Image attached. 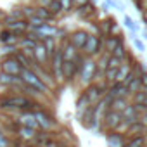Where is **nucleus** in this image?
<instances>
[{"label": "nucleus", "instance_id": "obj_1", "mask_svg": "<svg viewBox=\"0 0 147 147\" xmlns=\"http://www.w3.org/2000/svg\"><path fill=\"white\" fill-rule=\"evenodd\" d=\"M40 107H43V104L40 100H35L24 94H19V92L0 94V111L4 114L18 113V111H35Z\"/></svg>", "mask_w": 147, "mask_h": 147}, {"label": "nucleus", "instance_id": "obj_2", "mask_svg": "<svg viewBox=\"0 0 147 147\" xmlns=\"http://www.w3.org/2000/svg\"><path fill=\"white\" fill-rule=\"evenodd\" d=\"M33 114H35V119H36V123H38L40 131L55 133V131L59 130V121L55 119V116H54L49 109L40 107V109H35Z\"/></svg>", "mask_w": 147, "mask_h": 147}, {"label": "nucleus", "instance_id": "obj_3", "mask_svg": "<svg viewBox=\"0 0 147 147\" xmlns=\"http://www.w3.org/2000/svg\"><path fill=\"white\" fill-rule=\"evenodd\" d=\"M85 57H92V59H97L102 52H104V36L99 33H88L87 36V42L83 45V49L80 50Z\"/></svg>", "mask_w": 147, "mask_h": 147}, {"label": "nucleus", "instance_id": "obj_4", "mask_svg": "<svg viewBox=\"0 0 147 147\" xmlns=\"http://www.w3.org/2000/svg\"><path fill=\"white\" fill-rule=\"evenodd\" d=\"M19 78L23 80V83H26L28 87H31L33 90H36V92H40L42 95H47V94H50V88L36 76V73L33 71V69H30V67H23V71H21V75H19Z\"/></svg>", "mask_w": 147, "mask_h": 147}, {"label": "nucleus", "instance_id": "obj_5", "mask_svg": "<svg viewBox=\"0 0 147 147\" xmlns=\"http://www.w3.org/2000/svg\"><path fill=\"white\" fill-rule=\"evenodd\" d=\"M83 54L80 52L73 61H64L62 62V78H64V83H71L78 76V71L82 67V62H83Z\"/></svg>", "mask_w": 147, "mask_h": 147}, {"label": "nucleus", "instance_id": "obj_6", "mask_svg": "<svg viewBox=\"0 0 147 147\" xmlns=\"http://www.w3.org/2000/svg\"><path fill=\"white\" fill-rule=\"evenodd\" d=\"M95 59L92 57H83V62H82V67L78 71V78H80V83L82 85H90L94 83V76H95Z\"/></svg>", "mask_w": 147, "mask_h": 147}, {"label": "nucleus", "instance_id": "obj_7", "mask_svg": "<svg viewBox=\"0 0 147 147\" xmlns=\"http://www.w3.org/2000/svg\"><path fill=\"white\" fill-rule=\"evenodd\" d=\"M62 62H64V59H62L61 49L57 47V50H55L54 55L50 57V64H49V69H50V73H52V76H54L57 87L64 83V78H62Z\"/></svg>", "mask_w": 147, "mask_h": 147}, {"label": "nucleus", "instance_id": "obj_8", "mask_svg": "<svg viewBox=\"0 0 147 147\" xmlns=\"http://www.w3.org/2000/svg\"><path fill=\"white\" fill-rule=\"evenodd\" d=\"M21 71H23V66L14 59V55L2 57V61H0V73H5V75H11V76H19Z\"/></svg>", "mask_w": 147, "mask_h": 147}, {"label": "nucleus", "instance_id": "obj_9", "mask_svg": "<svg viewBox=\"0 0 147 147\" xmlns=\"http://www.w3.org/2000/svg\"><path fill=\"white\" fill-rule=\"evenodd\" d=\"M119 123H121V114L109 109V111L106 113L104 119H102V130L107 131V133H109V131H116V128H118Z\"/></svg>", "mask_w": 147, "mask_h": 147}, {"label": "nucleus", "instance_id": "obj_10", "mask_svg": "<svg viewBox=\"0 0 147 147\" xmlns=\"http://www.w3.org/2000/svg\"><path fill=\"white\" fill-rule=\"evenodd\" d=\"M87 36H88V31H85V30H75L73 33L67 35V42L75 47L76 50H82L83 45H85V42H87Z\"/></svg>", "mask_w": 147, "mask_h": 147}, {"label": "nucleus", "instance_id": "obj_11", "mask_svg": "<svg viewBox=\"0 0 147 147\" xmlns=\"http://www.w3.org/2000/svg\"><path fill=\"white\" fill-rule=\"evenodd\" d=\"M31 57H33V61H35L38 66L49 67V64H50V57H49V54H47L45 47L42 45V42H40V43L35 47V50L31 52Z\"/></svg>", "mask_w": 147, "mask_h": 147}, {"label": "nucleus", "instance_id": "obj_12", "mask_svg": "<svg viewBox=\"0 0 147 147\" xmlns=\"http://www.w3.org/2000/svg\"><path fill=\"white\" fill-rule=\"evenodd\" d=\"M36 133H38V131L33 130V128L18 125V128H16V140H18V142H24V144H31L33 138L36 137Z\"/></svg>", "mask_w": 147, "mask_h": 147}, {"label": "nucleus", "instance_id": "obj_13", "mask_svg": "<svg viewBox=\"0 0 147 147\" xmlns=\"http://www.w3.org/2000/svg\"><path fill=\"white\" fill-rule=\"evenodd\" d=\"M5 28H7V30H11V31H14V33L21 38V36H24V35H26V31H28V23H26V19L5 21Z\"/></svg>", "mask_w": 147, "mask_h": 147}, {"label": "nucleus", "instance_id": "obj_14", "mask_svg": "<svg viewBox=\"0 0 147 147\" xmlns=\"http://www.w3.org/2000/svg\"><path fill=\"white\" fill-rule=\"evenodd\" d=\"M126 144V137L116 131H109L106 133V147H125Z\"/></svg>", "mask_w": 147, "mask_h": 147}, {"label": "nucleus", "instance_id": "obj_15", "mask_svg": "<svg viewBox=\"0 0 147 147\" xmlns=\"http://www.w3.org/2000/svg\"><path fill=\"white\" fill-rule=\"evenodd\" d=\"M59 49H61V54H62V59H64V61H73V59L80 54V50H76L75 47H73V45L67 42V38L59 45Z\"/></svg>", "mask_w": 147, "mask_h": 147}, {"label": "nucleus", "instance_id": "obj_16", "mask_svg": "<svg viewBox=\"0 0 147 147\" xmlns=\"http://www.w3.org/2000/svg\"><path fill=\"white\" fill-rule=\"evenodd\" d=\"M111 55H113V57H116V59H119L121 62H125V61L130 57V50H128V47L125 45L123 38H119V42L116 43V47H114V50L111 52Z\"/></svg>", "mask_w": 147, "mask_h": 147}, {"label": "nucleus", "instance_id": "obj_17", "mask_svg": "<svg viewBox=\"0 0 147 147\" xmlns=\"http://www.w3.org/2000/svg\"><path fill=\"white\" fill-rule=\"evenodd\" d=\"M38 43H40V42H36L35 38L24 35V36H21V38L18 40V49H19V50H24V52H33Z\"/></svg>", "mask_w": 147, "mask_h": 147}, {"label": "nucleus", "instance_id": "obj_18", "mask_svg": "<svg viewBox=\"0 0 147 147\" xmlns=\"http://www.w3.org/2000/svg\"><path fill=\"white\" fill-rule=\"evenodd\" d=\"M107 94H109L113 99H118V97H128V94H126V85H125V83H119V82L111 83Z\"/></svg>", "mask_w": 147, "mask_h": 147}, {"label": "nucleus", "instance_id": "obj_19", "mask_svg": "<svg viewBox=\"0 0 147 147\" xmlns=\"http://www.w3.org/2000/svg\"><path fill=\"white\" fill-rule=\"evenodd\" d=\"M18 40H19V36L7 28L0 31V43L2 45H18Z\"/></svg>", "mask_w": 147, "mask_h": 147}, {"label": "nucleus", "instance_id": "obj_20", "mask_svg": "<svg viewBox=\"0 0 147 147\" xmlns=\"http://www.w3.org/2000/svg\"><path fill=\"white\" fill-rule=\"evenodd\" d=\"M123 24H125V28H126L130 33H133V35H138V31H140V28H142V26H140L130 14H126V12L123 14Z\"/></svg>", "mask_w": 147, "mask_h": 147}, {"label": "nucleus", "instance_id": "obj_21", "mask_svg": "<svg viewBox=\"0 0 147 147\" xmlns=\"http://www.w3.org/2000/svg\"><path fill=\"white\" fill-rule=\"evenodd\" d=\"M18 82H19V76H11V75H5V73H0V87L14 90Z\"/></svg>", "mask_w": 147, "mask_h": 147}, {"label": "nucleus", "instance_id": "obj_22", "mask_svg": "<svg viewBox=\"0 0 147 147\" xmlns=\"http://www.w3.org/2000/svg\"><path fill=\"white\" fill-rule=\"evenodd\" d=\"M130 104V99L128 97H118V99H113V102H111V111H116V113H123L125 109H126V106Z\"/></svg>", "mask_w": 147, "mask_h": 147}, {"label": "nucleus", "instance_id": "obj_23", "mask_svg": "<svg viewBox=\"0 0 147 147\" xmlns=\"http://www.w3.org/2000/svg\"><path fill=\"white\" fill-rule=\"evenodd\" d=\"M142 90V83H140V78L135 75L128 83H126V94H128V99L133 95V94H137V92H140Z\"/></svg>", "mask_w": 147, "mask_h": 147}, {"label": "nucleus", "instance_id": "obj_24", "mask_svg": "<svg viewBox=\"0 0 147 147\" xmlns=\"http://www.w3.org/2000/svg\"><path fill=\"white\" fill-rule=\"evenodd\" d=\"M35 14H36L40 19H43L45 23L54 24V19H55V18L49 12V9H47V7H40V5H38V7H35Z\"/></svg>", "mask_w": 147, "mask_h": 147}, {"label": "nucleus", "instance_id": "obj_25", "mask_svg": "<svg viewBox=\"0 0 147 147\" xmlns=\"http://www.w3.org/2000/svg\"><path fill=\"white\" fill-rule=\"evenodd\" d=\"M125 147H147L145 145V137L144 135H135V137H126Z\"/></svg>", "mask_w": 147, "mask_h": 147}, {"label": "nucleus", "instance_id": "obj_26", "mask_svg": "<svg viewBox=\"0 0 147 147\" xmlns=\"http://www.w3.org/2000/svg\"><path fill=\"white\" fill-rule=\"evenodd\" d=\"M42 45L45 47V50H47L49 57H52V55H54V52H55V50H57V47H59L57 38H43V40H42Z\"/></svg>", "mask_w": 147, "mask_h": 147}, {"label": "nucleus", "instance_id": "obj_27", "mask_svg": "<svg viewBox=\"0 0 147 147\" xmlns=\"http://www.w3.org/2000/svg\"><path fill=\"white\" fill-rule=\"evenodd\" d=\"M145 130H147V128H145V126H144V125H142V123H140L138 119H137V121H135V123H133V125H131V126L128 128V131H126V137L144 135V133H145Z\"/></svg>", "mask_w": 147, "mask_h": 147}, {"label": "nucleus", "instance_id": "obj_28", "mask_svg": "<svg viewBox=\"0 0 147 147\" xmlns=\"http://www.w3.org/2000/svg\"><path fill=\"white\" fill-rule=\"evenodd\" d=\"M76 14L82 16V18H87V16H90V14H95V5H94L92 2H87L85 5H80V7L76 9Z\"/></svg>", "mask_w": 147, "mask_h": 147}, {"label": "nucleus", "instance_id": "obj_29", "mask_svg": "<svg viewBox=\"0 0 147 147\" xmlns=\"http://www.w3.org/2000/svg\"><path fill=\"white\" fill-rule=\"evenodd\" d=\"M119 38H123V36H104V52L111 54L114 50L116 43L119 42Z\"/></svg>", "mask_w": 147, "mask_h": 147}, {"label": "nucleus", "instance_id": "obj_30", "mask_svg": "<svg viewBox=\"0 0 147 147\" xmlns=\"http://www.w3.org/2000/svg\"><path fill=\"white\" fill-rule=\"evenodd\" d=\"M130 40H131V43H133V47H135V50H137V52H140V54L147 52V45H145V42H144V40H140V38H138V35L130 33Z\"/></svg>", "mask_w": 147, "mask_h": 147}, {"label": "nucleus", "instance_id": "obj_31", "mask_svg": "<svg viewBox=\"0 0 147 147\" xmlns=\"http://www.w3.org/2000/svg\"><path fill=\"white\" fill-rule=\"evenodd\" d=\"M14 142H16V140H12V138L5 133V130L2 128V125H0V147H14Z\"/></svg>", "mask_w": 147, "mask_h": 147}, {"label": "nucleus", "instance_id": "obj_32", "mask_svg": "<svg viewBox=\"0 0 147 147\" xmlns=\"http://www.w3.org/2000/svg\"><path fill=\"white\" fill-rule=\"evenodd\" d=\"M26 23H28V26H30V28H38V26L45 24V21H43V19H40L36 14L28 16V18H26ZM47 24H49V23H47Z\"/></svg>", "mask_w": 147, "mask_h": 147}, {"label": "nucleus", "instance_id": "obj_33", "mask_svg": "<svg viewBox=\"0 0 147 147\" xmlns=\"http://www.w3.org/2000/svg\"><path fill=\"white\" fill-rule=\"evenodd\" d=\"M57 2L61 4L62 12H71V9L75 7V5H73V0H57Z\"/></svg>", "mask_w": 147, "mask_h": 147}, {"label": "nucleus", "instance_id": "obj_34", "mask_svg": "<svg viewBox=\"0 0 147 147\" xmlns=\"http://www.w3.org/2000/svg\"><path fill=\"white\" fill-rule=\"evenodd\" d=\"M138 78H140V83H142V88H144V87H147V69L140 73V75H138Z\"/></svg>", "mask_w": 147, "mask_h": 147}, {"label": "nucleus", "instance_id": "obj_35", "mask_svg": "<svg viewBox=\"0 0 147 147\" xmlns=\"http://www.w3.org/2000/svg\"><path fill=\"white\" fill-rule=\"evenodd\" d=\"M138 121H140V123H142V125L147 128V111H144V113L138 116Z\"/></svg>", "mask_w": 147, "mask_h": 147}, {"label": "nucleus", "instance_id": "obj_36", "mask_svg": "<svg viewBox=\"0 0 147 147\" xmlns=\"http://www.w3.org/2000/svg\"><path fill=\"white\" fill-rule=\"evenodd\" d=\"M52 2H54V0H38V5L40 7H49Z\"/></svg>", "mask_w": 147, "mask_h": 147}, {"label": "nucleus", "instance_id": "obj_37", "mask_svg": "<svg viewBox=\"0 0 147 147\" xmlns=\"http://www.w3.org/2000/svg\"><path fill=\"white\" fill-rule=\"evenodd\" d=\"M87 2H90V0H73V5H76V7H80V5H85Z\"/></svg>", "mask_w": 147, "mask_h": 147}, {"label": "nucleus", "instance_id": "obj_38", "mask_svg": "<svg viewBox=\"0 0 147 147\" xmlns=\"http://www.w3.org/2000/svg\"><path fill=\"white\" fill-rule=\"evenodd\" d=\"M140 40H144V42H147V30H144V28H140Z\"/></svg>", "mask_w": 147, "mask_h": 147}, {"label": "nucleus", "instance_id": "obj_39", "mask_svg": "<svg viewBox=\"0 0 147 147\" xmlns=\"http://www.w3.org/2000/svg\"><path fill=\"white\" fill-rule=\"evenodd\" d=\"M43 147H61V144H59V142L54 138L52 142H49V144H47V145H43Z\"/></svg>", "mask_w": 147, "mask_h": 147}, {"label": "nucleus", "instance_id": "obj_40", "mask_svg": "<svg viewBox=\"0 0 147 147\" xmlns=\"http://www.w3.org/2000/svg\"><path fill=\"white\" fill-rule=\"evenodd\" d=\"M14 147H33V145H31V144H24V142H18V140H16V142H14Z\"/></svg>", "mask_w": 147, "mask_h": 147}, {"label": "nucleus", "instance_id": "obj_41", "mask_svg": "<svg viewBox=\"0 0 147 147\" xmlns=\"http://www.w3.org/2000/svg\"><path fill=\"white\" fill-rule=\"evenodd\" d=\"M142 107H144V111H147V97H145V100H144V104H142Z\"/></svg>", "mask_w": 147, "mask_h": 147}, {"label": "nucleus", "instance_id": "obj_42", "mask_svg": "<svg viewBox=\"0 0 147 147\" xmlns=\"http://www.w3.org/2000/svg\"><path fill=\"white\" fill-rule=\"evenodd\" d=\"M144 23H145V30H147V12H144Z\"/></svg>", "mask_w": 147, "mask_h": 147}, {"label": "nucleus", "instance_id": "obj_43", "mask_svg": "<svg viewBox=\"0 0 147 147\" xmlns=\"http://www.w3.org/2000/svg\"><path fill=\"white\" fill-rule=\"evenodd\" d=\"M142 92H144V94L147 95V87H144V88H142Z\"/></svg>", "mask_w": 147, "mask_h": 147}]
</instances>
